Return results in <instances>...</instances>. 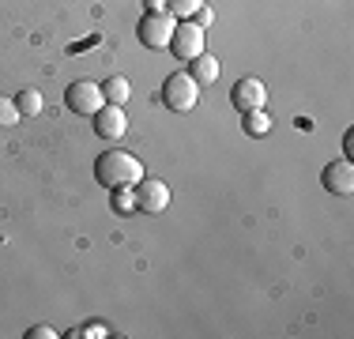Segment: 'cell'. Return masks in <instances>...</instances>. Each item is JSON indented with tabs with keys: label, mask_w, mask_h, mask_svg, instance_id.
<instances>
[{
	"label": "cell",
	"mask_w": 354,
	"mask_h": 339,
	"mask_svg": "<svg viewBox=\"0 0 354 339\" xmlns=\"http://www.w3.org/2000/svg\"><path fill=\"white\" fill-rule=\"evenodd\" d=\"M41 106H46V98H41V91H19V98H15V109H19V117H38Z\"/></svg>",
	"instance_id": "12"
},
{
	"label": "cell",
	"mask_w": 354,
	"mask_h": 339,
	"mask_svg": "<svg viewBox=\"0 0 354 339\" xmlns=\"http://www.w3.org/2000/svg\"><path fill=\"white\" fill-rule=\"evenodd\" d=\"M64 106H68L72 113H80V117H95L98 109L106 106L102 83H91V80H75V83H68V91H64Z\"/></svg>",
	"instance_id": "3"
},
{
	"label": "cell",
	"mask_w": 354,
	"mask_h": 339,
	"mask_svg": "<svg viewBox=\"0 0 354 339\" xmlns=\"http://www.w3.org/2000/svg\"><path fill=\"white\" fill-rule=\"evenodd\" d=\"M230 102H234V109L238 113H249V109H264V102H268V91H264V83L260 80H238L234 83V91H230Z\"/></svg>",
	"instance_id": "8"
},
{
	"label": "cell",
	"mask_w": 354,
	"mask_h": 339,
	"mask_svg": "<svg viewBox=\"0 0 354 339\" xmlns=\"http://www.w3.org/2000/svg\"><path fill=\"white\" fill-rule=\"evenodd\" d=\"M132 95V87H129V80L124 75H109V80L102 83V98L109 102V106H124Z\"/></svg>",
	"instance_id": "11"
},
{
	"label": "cell",
	"mask_w": 354,
	"mask_h": 339,
	"mask_svg": "<svg viewBox=\"0 0 354 339\" xmlns=\"http://www.w3.org/2000/svg\"><path fill=\"white\" fill-rule=\"evenodd\" d=\"M343 151H347V158H354V136L347 132V140H343Z\"/></svg>",
	"instance_id": "20"
},
{
	"label": "cell",
	"mask_w": 354,
	"mask_h": 339,
	"mask_svg": "<svg viewBox=\"0 0 354 339\" xmlns=\"http://www.w3.org/2000/svg\"><path fill=\"white\" fill-rule=\"evenodd\" d=\"M196 98H200V87H196V80H192L189 72L166 75V83H162V106L166 109H174V113H189V109L196 106Z\"/></svg>",
	"instance_id": "2"
},
{
	"label": "cell",
	"mask_w": 354,
	"mask_h": 339,
	"mask_svg": "<svg viewBox=\"0 0 354 339\" xmlns=\"http://www.w3.org/2000/svg\"><path fill=\"white\" fill-rule=\"evenodd\" d=\"M320 185H324L332 196H351V192H354V163H351V158L328 163L324 174H320Z\"/></svg>",
	"instance_id": "7"
},
{
	"label": "cell",
	"mask_w": 354,
	"mask_h": 339,
	"mask_svg": "<svg viewBox=\"0 0 354 339\" xmlns=\"http://www.w3.org/2000/svg\"><path fill=\"white\" fill-rule=\"evenodd\" d=\"M91 121H95V132L102 136V140H121L124 129H129V117H124V109H121V106H109V102L98 109L95 117H91Z\"/></svg>",
	"instance_id": "9"
},
{
	"label": "cell",
	"mask_w": 354,
	"mask_h": 339,
	"mask_svg": "<svg viewBox=\"0 0 354 339\" xmlns=\"http://www.w3.org/2000/svg\"><path fill=\"white\" fill-rule=\"evenodd\" d=\"M19 109H15V98H4L0 95V129H12V125H19Z\"/></svg>",
	"instance_id": "16"
},
{
	"label": "cell",
	"mask_w": 354,
	"mask_h": 339,
	"mask_svg": "<svg viewBox=\"0 0 354 339\" xmlns=\"http://www.w3.org/2000/svg\"><path fill=\"white\" fill-rule=\"evenodd\" d=\"M132 192H136V211H143V215H158L170 208V185L158 177H140Z\"/></svg>",
	"instance_id": "5"
},
{
	"label": "cell",
	"mask_w": 354,
	"mask_h": 339,
	"mask_svg": "<svg viewBox=\"0 0 354 339\" xmlns=\"http://www.w3.org/2000/svg\"><path fill=\"white\" fill-rule=\"evenodd\" d=\"M143 8L147 12H166V0H143Z\"/></svg>",
	"instance_id": "19"
},
{
	"label": "cell",
	"mask_w": 354,
	"mask_h": 339,
	"mask_svg": "<svg viewBox=\"0 0 354 339\" xmlns=\"http://www.w3.org/2000/svg\"><path fill=\"white\" fill-rule=\"evenodd\" d=\"M174 27H177V19L170 12H147L140 19V42L147 49H170Z\"/></svg>",
	"instance_id": "4"
},
{
	"label": "cell",
	"mask_w": 354,
	"mask_h": 339,
	"mask_svg": "<svg viewBox=\"0 0 354 339\" xmlns=\"http://www.w3.org/2000/svg\"><path fill=\"white\" fill-rule=\"evenodd\" d=\"M113 211L117 215H136V192L132 189H113Z\"/></svg>",
	"instance_id": "15"
},
{
	"label": "cell",
	"mask_w": 354,
	"mask_h": 339,
	"mask_svg": "<svg viewBox=\"0 0 354 339\" xmlns=\"http://www.w3.org/2000/svg\"><path fill=\"white\" fill-rule=\"evenodd\" d=\"M212 23H215V12H212V8H200V12H196V27H212Z\"/></svg>",
	"instance_id": "17"
},
{
	"label": "cell",
	"mask_w": 354,
	"mask_h": 339,
	"mask_svg": "<svg viewBox=\"0 0 354 339\" xmlns=\"http://www.w3.org/2000/svg\"><path fill=\"white\" fill-rule=\"evenodd\" d=\"M200 8H204V0H166V12H170L174 19H189Z\"/></svg>",
	"instance_id": "14"
},
{
	"label": "cell",
	"mask_w": 354,
	"mask_h": 339,
	"mask_svg": "<svg viewBox=\"0 0 354 339\" xmlns=\"http://www.w3.org/2000/svg\"><path fill=\"white\" fill-rule=\"evenodd\" d=\"M140 177H143V163L136 155H129V151H102V155L95 158V181L106 185L109 192L132 189Z\"/></svg>",
	"instance_id": "1"
},
{
	"label": "cell",
	"mask_w": 354,
	"mask_h": 339,
	"mask_svg": "<svg viewBox=\"0 0 354 339\" xmlns=\"http://www.w3.org/2000/svg\"><path fill=\"white\" fill-rule=\"evenodd\" d=\"M57 332H53V328H49V324H38V328H30V332H27V339H53Z\"/></svg>",
	"instance_id": "18"
},
{
	"label": "cell",
	"mask_w": 354,
	"mask_h": 339,
	"mask_svg": "<svg viewBox=\"0 0 354 339\" xmlns=\"http://www.w3.org/2000/svg\"><path fill=\"white\" fill-rule=\"evenodd\" d=\"M189 75L196 80V87H212L218 80V61L212 53H200L196 61H189Z\"/></svg>",
	"instance_id": "10"
},
{
	"label": "cell",
	"mask_w": 354,
	"mask_h": 339,
	"mask_svg": "<svg viewBox=\"0 0 354 339\" xmlns=\"http://www.w3.org/2000/svg\"><path fill=\"white\" fill-rule=\"evenodd\" d=\"M245 117V132L249 136H264L268 129H272V117L264 113V109H249V113H241Z\"/></svg>",
	"instance_id": "13"
},
{
	"label": "cell",
	"mask_w": 354,
	"mask_h": 339,
	"mask_svg": "<svg viewBox=\"0 0 354 339\" xmlns=\"http://www.w3.org/2000/svg\"><path fill=\"white\" fill-rule=\"evenodd\" d=\"M170 53L177 61H196V57L204 53V27H196V23H189V19H177L174 38H170Z\"/></svg>",
	"instance_id": "6"
}]
</instances>
